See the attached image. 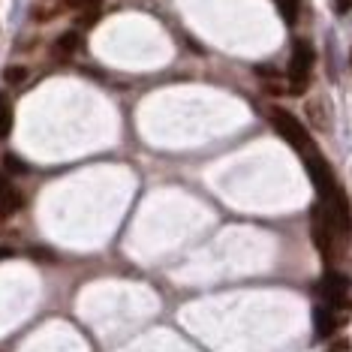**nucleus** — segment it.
I'll return each mask as SVG.
<instances>
[{"instance_id":"obj_1","label":"nucleus","mask_w":352,"mask_h":352,"mask_svg":"<svg viewBox=\"0 0 352 352\" xmlns=\"http://www.w3.org/2000/svg\"><path fill=\"white\" fill-rule=\"evenodd\" d=\"M271 124H274V130L283 135L286 142L295 148V151H301V154H310V135H307V130L301 126V121L295 115H289L286 109H271Z\"/></svg>"},{"instance_id":"obj_2","label":"nucleus","mask_w":352,"mask_h":352,"mask_svg":"<svg viewBox=\"0 0 352 352\" xmlns=\"http://www.w3.org/2000/svg\"><path fill=\"white\" fill-rule=\"evenodd\" d=\"M310 69H314V49L310 43H295L292 49V60H289V78H292V94H298L307 87V78H310Z\"/></svg>"},{"instance_id":"obj_3","label":"nucleus","mask_w":352,"mask_h":352,"mask_svg":"<svg viewBox=\"0 0 352 352\" xmlns=\"http://www.w3.org/2000/svg\"><path fill=\"white\" fill-rule=\"evenodd\" d=\"M334 235H338V226L331 223V217H328L325 205L319 202L314 208V241L319 247V253L325 256V259H331V247H334Z\"/></svg>"},{"instance_id":"obj_4","label":"nucleus","mask_w":352,"mask_h":352,"mask_svg":"<svg viewBox=\"0 0 352 352\" xmlns=\"http://www.w3.org/2000/svg\"><path fill=\"white\" fill-rule=\"evenodd\" d=\"M346 277H340V274H325L322 280V295H325V304L328 307H334V310H340V307H349V298H346Z\"/></svg>"},{"instance_id":"obj_5","label":"nucleus","mask_w":352,"mask_h":352,"mask_svg":"<svg viewBox=\"0 0 352 352\" xmlns=\"http://www.w3.org/2000/svg\"><path fill=\"white\" fill-rule=\"evenodd\" d=\"M343 322V319L338 316V310L328 307V304H322V307H316V331L319 338H331L334 328H338Z\"/></svg>"},{"instance_id":"obj_6","label":"nucleus","mask_w":352,"mask_h":352,"mask_svg":"<svg viewBox=\"0 0 352 352\" xmlns=\"http://www.w3.org/2000/svg\"><path fill=\"white\" fill-rule=\"evenodd\" d=\"M21 205H25V196H21L19 190H10V193L0 199V220H10Z\"/></svg>"},{"instance_id":"obj_7","label":"nucleus","mask_w":352,"mask_h":352,"mask_svg":"<svg viewBox=\"0 0 352 352\" xmlns=\"http://www.w3.org/2000/svg\"><path fill=\"white\" fill-rule=\"evenodd\" d=\"M78 52V34L76 30H69V34H60L58 43H54V54L58 58H69V54Z\"/></svg>"},{"instance_id":"obj_8","label":"nucleus","mask_w":352,"mask_h":352,"mask_svg":"<svg viewBox=\"0 0 352 352\" xmlns=\"http://www.w3.org/2000/svg\"><path fill=\"white\" fill-rule=\"evenodd\" d=\"M12 130V106H10V100L0 94V139H6Z\"/></svg>"},{"instance_id":"obj_9","label":"nucleus","mask_w":352,"mask_h":352,"mask_svg":"<svg viewBox=\"0 0 352 352\" xmlns=\"http://www.w3.org/2000/svg\"><path fill=\"white\" fill-rule=\"evenodd\" d=\"M280 15H283L286 25H295V19H298V10H301V0H274Z\"/></svg>"},{"instance_id":"obj_10","label":"nucleus","mask_w":352,"mask_h":352,"mask_svg":"<svg viewBox=\"0 0 352 352\" xmlns=\"http://www.w3.org/2000/svg\"><path fill=\"white\" fill-rule=\"evenodd\" d=\"M102 0H63V10H73V12H94Z\"/></svg>"},{"instance_id":"obj_11","label":"nucleus","mask_w":352,"mask_h":352,"mask_svg":"<svg viewBox=\"0 0 352 352\" xmlns=\"http://www.w3.org/2000/svg\"><path fill=\"white\" fill-rule=\"evenodd\" d=\"M3 78H6L10 85H21V82L28 78V69H25V67H10V69L3 73Z\"/></svg>"},{"instance_id":"obj_12","label":"nucleus","mask_w":352,"mask_h":352,"mask_svg":"<svg viewBox=\"0 0 352 352\" xmlns=\"http://www.w3.org/2000/svg\"><path fill=\"white\" fill-rule=\"evenodd\" d=\"M3 163H6V172H12V175H19V172H28L25 160H19L15 154H6V157H3Z\"/></svg>"},{"instance_id":"obj_13","label":"nucleus","mask_w":352,"mask_h":352,"mask_svg":"<svg viewBox=\"0 0 352 352\" xmlns=\"http://www.w3.org/2000/svg\"><path fill=\"white\" fill-rule=\"evenodd\" d=\"M334 10H338L340 15L349 12V10H352V0H334Z\"/></svg>"},{"instance_id":"obj_14","label":"nucleus","mask_w":352,"mask_h":352,"mask_svg":"<svg viewBox=\"0 0 352 352\" xmlns=\"http://www.w3.org/2000/svg\"><path fill=\"white\" fill-rule=\"evenodd\" d=\"M10 190H12V187H10V178H6V175H0V199L10 193Z\"/></svg>"},{"instance_id":"obj_15","label":"nucleus","mask_w":352,"mask_h":352,"mask_svg":"<svg viewBox=\"0 0 352 352\" xmlns=\"http://www.w3.org/2000/svg\"><path fill=\"white\" fill-rule=\"evenodd\" d=\"M3 256H10V250H0V259H3Z\"/></svg>"}]
</instances>
